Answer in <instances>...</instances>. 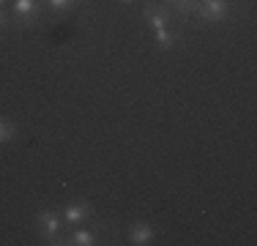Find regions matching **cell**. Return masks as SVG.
Returning <instances> with one entry per match:
<instances>
[{
    "label": "cell",
    "mask_w": 257,
    "mask_h": 246,
    "mask_svg": "<svg viewBox=\"0 0 257 246\" xmlns=\"http://www.w3.org/2000/svg\"><path fill=\"white\" fill-rule=\"evenodd\" d=\"M63 216H60V211H52V208H47V211H39L36 213V232H39V238L44 243L50 246H63Z\"/></svg>",
    "instance_id": "obj_1"
},
{
    "label": "cell",
    "mask_w": 257,
    "mask_h": 246,
    "mask_svg": "<svg viewBox=\"0 0 257 246\" xmlns=\"http://www.w3.org/2000/svg\"><path fill=\"white\" fill-rule=\"evenodd\" d=\"M194 17L203 22H227L230 17V0H197Z\"/></svg>",
    "instance_id": "obj_2"
},
{
    "label": "cell",
    "mask_w": 257,
    "mask_h": 246,
    "mask_svg": "<svg viewBox=\"0 0 257 246\" xmlns=\"http://www.w3.org/2000/svg\"><path fill=\"white\" fill-rule=\"evenodd\" d=\"M143 14H145V22H148L154 30L170 28V22H173V11H170V6H159V3H151V0H145Z\"/></svg>",
    "instance_id": "obj_3"
},
{
    "label": "cell",
    "mask_w": 257,
    "mask_h": 246,
    "mask_svg": "<svg viewBox=\"0 0 257 246\" xmlns=\"http://www.w3.org/2000/svg\"><path fill=\"white\" fill-rule=\"evenodd\" d=\"M60 216H63V224H82L85 219L93 216V205L90 202H74V205H66L60 211Z\"/></svg>",
    "instance_id": "obj_4"
},
{
    "label": "cell",
    "mask_w": 257,
    "mask_h": 246,
    "mask_svg": "<svg viewBox=\"0 0 257 246\" xmlns=\"http://www.w3.org/2000/svg\"><path fill=\"white\" fill-rule=\"evenodd\" d=\"M154 238H156V230L151 224H145V221H137V224L128 227V241L134 246H148L154 243Z\"/></svg>",
    "instance_id": "obj_5"
},
{
    "label": "cell",
    "mask_w": 257,
    "mask_h": 246,
    "mask_svg": "<svg viewBox=\"0 0 257 246\" xmlns=\"http://www.w3.org/2000/svg\"><path fill=\"white\" fill-rule=\"evenodd\" d=\"M154 44L162 49H173V47H178V44H183V33L181 30H173V28H162V30H156V41Z\"/></svg>",
    "instance_id": "obj_6"
},
{
    "label": "cell",
    "mask_w": 257,
    "mask_h": 246,
    "mask_svg": "<svg viewBox=\"0 0 257 246\" xmlns=\"http://www.w3.org/2000/svg\"><path fill=\"white\" fill-rule=\"evenodd\" d=\"M44 3H47V11H50V14H44V22H55L58 17L69 14L79 0H44Z\"/></svg>",
    "instance_id": "obj_7"
},
{
    "label": "cell",
    "mask_w": 257,
    "mask_h": 246,
    "mask_svg": "<svg viewBox=\"0 0 257 246\" xmlns=\"http://www.w3.org/2000/svg\"><path fill=\"white\" fill-rule=\"evenodd\" d=\"M63 243L66 246H96L99 241H96V232L93 230H74V232H69V235L63 238Z\"/></svg>",
    "instance_id": "obj_8"
},
{
    "label": "cell",
    "mask_w": 257,
    "mask_h": 246,
    "mask_svg": "<svg viewBox=\"0 0 257 246\" xmlns=\"http://www.w3.org/2000/svg\"><path fill=\"white\" fill-rule=\"evenodd\" d=\"M14 137H17V123L9 118H0V145L11 143Z\"/></svg>",
    "instance_id": "obj_9"
},
{
    "label": "cell",
    "mask_w": 257,
    "mask_h": 246,
    "mask_svg": "<svg viewBox=\"0 0 257 246\" xmlns=\"http://www.w3.org/2000/svg\"><path fill=\"white\" fill-rule=\"evenodd\" d=\"M0 30H14V20H11L3 9H0Z\"/></svg>",
    "instance_id": "obj_10"
},
{
    "label": "cell",
    "mask_w": 257,
    "mask_h": 246,
    "mask_svg": "<svg viewBox=\"0 0 257 246\" xmlns=\"http://www.w3.org/2000/svg\"><path fill=\"white\" fill-rule=\"evenodd\" d=\"M120 3H134V0H120Z\"/></svg>",
    "instance_id": "obj_11"
},
{
    "label": "cell",
    "mask_w": 257,
    "mask_h": 246,
    "mask_svg": "<svg viewBox=\"0 0 257 246\" xmlns=\"http://www.w3.org/2000/svg\"><path fill=\"white\" fill-rule=\"evenodd\" d=\"M3 6H6V0H0V9H3Z\"/></svg>",
    "instance_id": "obj_12"
},
{
    "label": "cell",
    "mask_w": 257,
    "mask_h": 246,
    "mask_svg": "<svg viewBox=\"0 0 257 246\" xmlns=\"http://www.w3.org/2000/svg\"><path fill=\"white\" fill-rule=\"evenodd\" d=\"M170 3H173V0H170Z\"/></svg>",
    "instance_id": "obj_13"
}]
</instances>
